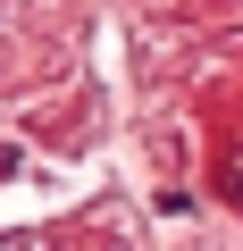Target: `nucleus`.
Instances as JSON below:
<instances>
[{
    "mask_svg": "<svg viewBox=\"0 0 243 251\" xmlns=\"http://www.w3.org/2000/svg\"><path fill=\"white\" fill-rule=\"evenodd\" d=\"M0 251H34V243H0Z\"/></svg>",
    "mask_w": 243,
    "mask_h": 251,
    "instance_id": "obj_1",
    "label": "nucleus"
}]
</instances>
